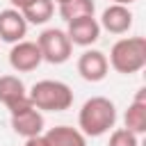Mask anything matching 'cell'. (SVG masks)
Returning a JSON list of instances; mask_svg holds the SVG:
<instances>
[{
	"mask_svg": "<svg viewBox=\"0 0 146 146\" xmlns=\"http://www.w3.org/2000/svg\"><path fill=\"white\" fill-rule=\"evenodd\" d=\"M66 36L73 46H91L100 39V25L94 16H80V18H73L66 23Z\"/></svg>",
	"mask_w": 146,
	"mask_h": 146,
	"instance_id": "cell-6",
	"label": "cell"
},
{
	"mask_svg": "<svg viewBox=\"0 0 146 146\" xmlns=\"http://www.w3.org/2000/svg\"><path fill=\"white\" fill-rule=\"evenodd\" d=\"M123 123L135 135H144L146 132V87H141L137 91L135 100L128 105V110L123 114Z\"/></svg>",
	"mask_w": 146,
	"mask_h": 146,
	"instance_id": "cell-12",
	"label": "cell"
},
{
	"mask_svg": "<svg viewBox=\"0 0 146 146\" xmlns=\"http://www.w3.org/2000/svg\"><path fill=\"white\" fill-rule=\"evenodd\" d=\"M107 64L121 75L139 73L146 66V39L144 36H123V39H119L110 48Z\"/></svg>",
	"mask_w": 146,
	"mask_h": 146,
	"instance_id": "cell-2",
	"label": "cell"
},
{
	"mask_svg": "<svg viewBox=\"0 0 146 146\" xmlns=\"http://www.w3.org/2000/svg\"><path fill=\"white\" fill-rule=\"evenodd\" d=\"M116 123V107L105 96H91L82 103L78 114V128L84 137H103Z\"/></svg>",
	"mask_w": 146,
	"mask_h": 146,
	"instance_id": "cell-1",
	"label": "cell"
},
{
	"mask_svg": "<svg viewBox=\"0 0 146 146\" xmlns=\"http://www.w3.org/2000/svg\"><path fill=\"white\" fill-rule=\"evenodd\" d=\"M0 103L9 112H16L21 107L32 105L27 89H25V84L18 75H0Z\"/></svg>",
	"mask_w": 146,
	"mask_h": 146,
	"instance_id": "cell-7",
	"label": "cell"
},
{
	"mask_svg": "<svg viewBox=\"0 0 146 146\" xmlns=\"http://www.w3.org/2000/svg\"><path fill=\"white\" fill-rule=\"evenodd\" d=\"M107 71H110L107 55L100 52V50H84L78 57V73L87 82H100V80H105Z\"/></svg>",
	"mask_w": 146,
	"mask_h": 146,
	"instance_id": "cell-9",
	"label": "cell"
},
{
	"mask_svg": "<svg viewBox=\"0 0 146 146\" xmlns=\"http://www.w3.org/2000/svg\"><path fill=\"white\" fill-rule=\"evenodd\" d=\"M36 46L41 50L43 62H48V64H64L71 59V52H73V43L68 41L66 32L57 30V27L43 30L36 36Z\"/></svg>",
	"mask_w": 146,
	"mask_h": 146,
	"instance_id": "cell-4",
	"label": "cell"
},
{
	"mask_svg": "<svg viewBox=\"0 0 146 146\" xmlns=\"http://www.w3.org/2000/svg\"><path fill=\"white\" fill-rule=\"evenodd\" d=\"M132 18L135 16L125 5L112 2L107 9H103V16H100L98 25H100V30H105L110 34H125L132 27Z\"/></svg>",
	"mask_w": 146,
	"mask_h": 146,
	"instance_id": "cell-10",
	"label": "cell"
},
{
	"mask_svg": "<svg viewBox=\"0 0 146 146\" xmlns=\"http://www.w3.org/2000/svg\"><path fill=\"white\" fill-rule=\"evenodd\" d=\"M43 62L41 57V50L36 46V41H16L11 43V50H9V66L16 71V73H30L34 68H39V64Z\"/></svg>",
	"mask_w": 146,
	"mask_h": 146,
	"instance_id": "cell-5",
	"label": "cell"
},
{
	"mask_svg": "<svg viewBox=\"0 0 146 146\" xmlns=\"http://www.w3.org/2000/svg\"><path fill=\"white\" fill-rule=\"evenodd\" d=\"M25 146H50V144H48V139H46V135L41 132V135H34V137H27V139H25Z\"/></svg>",
	"mask_w": 146,
	"mask_h": 146,
	"instance_id": "cell-17",
	"label": "cell"
},
{
	"mask_svg": "<svg viewBox=\"0 0 146 146\" xmlns=\"http://www.w3.org/2000/svg\"><path fill=\"white\" fill-rule=\"evenodd\" d=\"M96 11V2L94 0H68L64 5H59V16L62 21H73L80 16H94Z\"/></svg>",
	"mask_w": 146,
	"mask_h": 146,
	"instance_id": "cell-15",
	"label": "cell"
},
{
	"mask_svg": "<svg viewBox=\"0 0 146 146\" xmlns=\"http://www.w3.org/2000/svg\"><path fill=\"white\" fill-rule=\"evenodd\" d=\"M9 2H11V7H14V9H23V7H25V5H30L32 0H9Z\"/></svg>",
	"mask_w": 146,
	"mask_h": 146,
	"instance_id": "cell-18",
	"label": "cell"
},
{
	"mask_svg": "<svg viewBox=\"0 0 146 146\" xmlns=\"http://www.w3.org/2000/svg\"><path fill=\"white\" fill-rule=\"evenodd\" d=\"M21 14H23V18L27 21V25L32 23V25H43V23H48L50 18H52V14H55V2L52 0H32L30 5H25L23 9H21Z\"/></svg>",
	"mask_w": 146,
	"mask_h": 146,
	"instance_id": "cell-14",
	"label": "cell"
},
{
	"mask_svg": "<svg viewBox=\"0 0 146 146\" xmlns=\"http://www.w3.org/2000/svg\"><path fill=\"white\" fill-rule=\"evenodd\" d=\"M27 34V21L23 18L21 9H2L0 11V41L5 43H16L23 41V36Z\"/></svg>",
	"mask_w": 146,
	"mask_h": 146,
	"instance_id": "cell-11",
	"label": "cell"
},
{
	"mask_svg": "<svg viewBox=\"0 0 146 146\" xmlns=\"http://www.w3.org/2000/svg\"><path fill=\"white\" fill-rule=\"evenodd\" d=\"M112 2H116V5H125V7H128V5H132L135 0H112Z\"/></svg>",
	"mask_w": 146,
	"mask_h": 146,
	"instance_id": "cell-19",
	"label": "cell"
},
{
	"mask_svg": "<svg viewBox=\"0 0 146 146\" xmlns=\"http://www.w3.org/2000/svg\"><path fill=\"white\" fill-rule=\"evenodd\" d=\"M50 146H87V137L80 132V128L71 125H55L48 132H43Z\"/></svg>",
	"mask_w": 146,
	"mask_h": 146,
	"instance_id": "cell-13",
	"label": "cell"
},
{
	"mask_svg": "<svg viewBox=\"0 0 146 146\" xmlns=\"http://www.w3.org/2000/svg\"><path fill=\"white\" fill-rule=\"evenodd\" d=\"M9 121H11L14 132L25 137V139L43 132V114L34 105H27V107H21L16 112H9Z\"/></svg>",
	"mask_w": 146,
	"mask_h": 146,
	"instance_id": "cell-8",
	"label": "cell"
},
{
	"mask_svg": "<svg viewBox=\"0 0 146 146\" xmlns=\"http://www.w3.org/2000/svg\"><path fill=\"white\" fill-rule=\"evenodd\" d=\"M27 96L39 112H66L73 105V91L62 80H39L32 84Z\"/></svg>",
	"mask_w": 146,
	"mask_h": 146,
	"instance_id": "cell-3",
	"label": "cell"
},
{
	"mask_svg": "<svg viewBox=\"0 0 146 146\" xmlns=\"http://www.w3.org/2000/svg\"><path fill=\"white\" fill-rule=\"evenodd\" d=\"M137 137L139 135L130 132L128 128H116V130H112L107 146H139V139Z\"/></svg>",
	"mask_w": 146,
	"mask_h": 146,
	"instance_id": "cell-16",
	"label": "cell"
},
{
	"mask_svg": "<svg viewBox=\"0 0 146 146\" xmlns=\"http://www.w3.org/2000/svg\"><path fill=\"white\" fill-rule=\"evenodd\" d=\"M52 2H57V5H64V2H68V0H52Z\"/></svg>",
	"mask_w": 146,
	"mask_h": 146,
	"instance_id": "cell-20",
	"label": "cell"
}]
</instances>
